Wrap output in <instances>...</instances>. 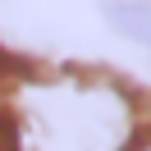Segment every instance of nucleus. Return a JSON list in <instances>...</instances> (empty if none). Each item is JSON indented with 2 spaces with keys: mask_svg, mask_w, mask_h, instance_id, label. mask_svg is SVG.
I'll return each instance as SVG.
<instances>
[{
  "mask_svg": "<svg viewBox=\"0 0 151 151\" xmlns=\"http://www.w3.org/2000/svg\"><path fill=\"white\" fill-rule=\"evenodd\" d=\"M0 151H19V133L9 128V119H0Z\"/></svg>",
  "mask_w": 151,
  "mask_h": 151,
  "instance_id": "obj_2",
  "label": "nucleus"
},
{
  "mask_svg": "<svg viewBox=\"0 0 151 151\" xmlns=\"http://www.w3.org/2000/svg\"><path fill=\"white\" fill-rule=\"evenodd\" d=\"M110 23L124 37L151 46V5H110Z\"/></svg>",
  "mask_w": 151,
  "mask_h": 151,
  "instance_id": "obj_1",
  "label": "nucleus"
},
{
  "mask_svg": "<svg viewBox=\"0 0 151 151\" xmlns=\"http://www.w3.org/2000/svg\"><path fill=\"white\" fill-rule=\"evenodd\" d=\"M124 151H151V128H142V133H137V137H133Z\"/></svg>",
  "mask_w": 151,
  "mask_h": 151,
  "instance_id": "obj_3",
  "label": "nucleus"
}]
</instances>
